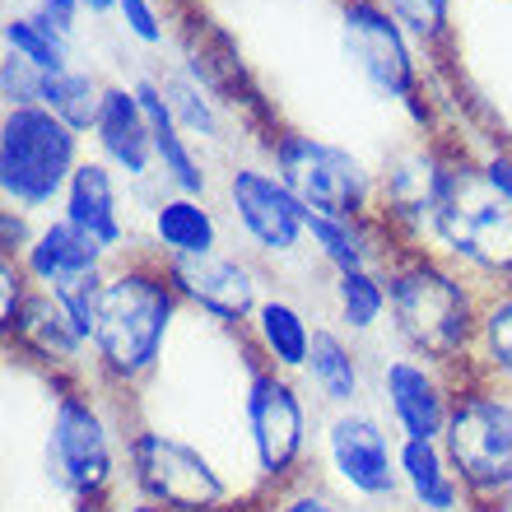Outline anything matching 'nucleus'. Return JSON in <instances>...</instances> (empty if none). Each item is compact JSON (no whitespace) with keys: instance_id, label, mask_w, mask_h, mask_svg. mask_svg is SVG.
Here are the masks:
<instances>
[{"instance_id":"nucleus-1","label":"nucleus","mask_w":512,"mask_h":512,"mask_svg":"<svg viewBox=\"0 0 512 512\" xmlns=\"http://www.w3.org/2000/svg\"><path fill=\"white\" fill-rule=\"evenodd\" d=\"M387 326L401 354H415L443 373H466L480 331L485 289L429 247H396L387 266Z\"/></svg>"},{"instance_id":"nucleus-2","label":"nucleus","mask_w":512,"mask_h":512,"mask_svg":"<svg viewBox=\"0 0 512 512\" xmlns=\"http://www.w3.org/2000/svg\"><path fill=\"white\" fill-rule=\"evenodd\" d=\"M182 312L163 256L126 252L108 266L94 317V382L112 396H135L154 378Z\"/></svg>"},{"instance_id":"nucleus-3","label":"nucleus","mask_w":512,"mask_h":512,"mask_svg":"<svg viewBox=\"0 0 512 512\" xmlns=\"http://www.w3.org/2000/svg\"><path fill=\"white\" fill-rule=\"evenodd\" d=\"M52 410L42 429L47 485L75 512H108L126 480V415L112 410V391L94 378H47Z\"/></svg>"},{"instance_id":"nucleus-4","label":"nucleus","mask_w":512,"mask_h":512,"mask_svg":"<svg viewBox=\"0 0 512 512\" xmlns=\"http://www.w3.org/2000/svg\"><path fill=\"white\" fill-rule=\"evenodd\" d=\"M419 247L447 256L475 284H485V294L512 284V205L466 154L438 149V191Z\"/></svg>"},{"instance_id":"nucleus-5","label":"nucleus","mask_w":512,"mask_h":512,"mask_svg":"<svg viewBox=\"0 0 512 512\" xmlns=\"http://www.w3.org/2000/svg\"><path fill=\"white\" fill-rule=\"evenodd\" d=\"M438 443L457 466L471 512H508L512 503V391L475 373L457 378L452 415Z\"/></svg>"},{"instance_id":"nucleus-6","label":"nucleus","mask_w":512,"mask_h":512,"mask_svg":"<svg viewBox=\"0 0 512 512\" xmlns=\"http://www.w3.org/2000/svg\"><path fill=\"white\" fill-rule=\"evenodd\" d=\"M126 489L173 512H243L233 480L205 447L145 419L126 424Z\"/></svg>"},{"instance_id":"nucleus-7","label":"nucleus","mask_w":512,"mask_h":512,"mask_svg":"<svg viewBox=\"0 0 512 512\" xmlns=\"http://www.w3.org/2000/svg\"><path fill=\"white\" fill-rule=\"evenodd\" d=\"M80 163V135L42 103L5 108L0 117V201L5 205L33 219L47 215L52 205L61 210Z\"/></svg>"},{"instance_id":"nucleus-8","label":"nucleus","mask_w":512,"mask_h":512,"mask_svg":"<svg viewBox=\"0 0 512 512\" xmlns=\"http://www.w3.org/2000/svg\"><path fill=\"white\" fill-rule=\"evenodd\" d=\"M243 429L252 447V471L261 494L294 485L298 475H308L312 452V415L303 401V387L289 373H275L270 364L256 359L247 345V378H243Z\"/></svg>"},{"instance_id":"nucleus-9","label":"nucleus","mask_w":512,"mask_h":512,"mask_svg":"<svg viewBox=\"0 0 512 512\" xmlns=\"http://www.w3.org/2000/svg\"><path fill=\"white\" fill-rule=\"evenodd\" d=\"M270 173L308 205L312 215L368 219L378 215V177L350 149L317 140L308 131H275L266 140Z\"/></svg>"},{"instance_id":"nucleus-10","label":"nucleus","mask_w":512,"mask_h":512,"mask_svg":"<svg viewBox=\"0 0 512 512\" xmlns=\"http://www.w3.org/2000/svg\"><path fill=\"white\" fill-rule=\"evenodd\" d=\"M322 466L340 494L368 508H391L401 499V438L373 410H331L322 419ZM396 512V508H391Z\"/></svg>"},{"instance_id":"nucleus-11","label":"nucleus","mask_w":512,"mask_h":512,"mask_svg":"<svg viewBox=\"0 0 512 512\" xmlns=\"http://www.w3.org/2000/svg\"><path fill=\"white\" fill-rule=\"evenodd\" d=\"M340 42L354 70L378 89L382 98L415 103L419 98V61L410 47V33L396 24V14L382 0H340Z\"/></svg>"},{"instance_id":"nucleus-12","label":"nucleus","mask_w":512,"mask_h":512,"mask_svg":"<svg viewBox=\"0 0 512 512\" xmlns=\"http://www.w3.org/2000/svg\"><path fill=\"white\" fill-rule=\"evenodd\" d=\"M224 201H229L233 229L243 233V243L256 256L284 261V256H298V247L308 243V205L270 168L238 163L224 182Z\"/></svg>"},{"instance_id":"nucleus-13","label":"nucleus","mask_w":512,"mask_h":512,"mask_svg":"<svg viewBox=\"0 0 512 512\" xmlns=\"http://www.w3.org/2000/svg\"><path fill=\"white\" fill-rule=\"evenodd\" d=\"M168 280H173L182 308L201 312L205 322L224 326V331H247L252 312L261 308V270L252 256L238 252H205V256H182V261H163Z\"/></svg>"},{"instance_id":"nucleus-14","label":"nucleus","mask_w":512,"mask_h":512,"mask_svg":"<svg viewBox=\"0 0 512 512\" xmlns=\"http://www.w3.org/2000/svg\"><path fill=\"white\" fill-rule=\"evenodd\" d=\"M382 419H387L396 438H419V443H438L452 415V396H457V373L424 364L415 354H387L373 373Z\"/></svg>"},{"instance_id":"nucleus-15","label":"nucleus","mask_w":512,"mask_h":512,"mask_svg":"<svg viewBox=\"0 0 512 512\" xmlns=\"http://www.w3.org/2000/svg\"><path fill=\"white\" fill-rule=\"evenodd\" d=\"M5 345L10 354H19L24 364H38L47 378H84V354L89 350V336L80 331V322L70 317V308L47 289H33L28 308L19 312L14 331H5Z\"/></svg>"},{"instance_id":"nucleus-16","label":"nucleus","mask_w":512,"mask_h":512,"mask_svg":"<svg viewBox=\"0 0 512 512\" xmlns=\"http://www.w3.org/2000/svg\"><path fill=\"white\" fill-rule=\"evenodd\" d=\"M117 168L103 159H84L75 168L66 187V201H61V219H70L84 238H94L103 252L117 261V256L135 252L131 247V229L122 219V187H117Z\"/></svg>"},{"instance_id":"nucleus-17","label":"nucleus","mask_w":512,"mask_h":512,"mask_svg":"<svg viewBox=\"0 0 512 512\" xmlns=\"http://www.w3.org/2000/svg\"><path fill=\"white\" fill-rule=\"evenodd\" d=\"M19 266L28 270V280L47 289V294H66L75 284L94 280L103 270L112 266V256L94 243V238H84L70 219H42L38 224V238L28 243V252L19 256Z\"/></svg>"},{"instance_id":"nucleus-18","label":"nucleus","mask_w":512,"mask_h":512,"mask_svg":"<svg viewBox=\"0 0 512 512\" xmlns=\"http://www.w3.org/2000/svg\"><path fill=\"white\" fill-rule=\"evenodd\" d=\"M94 145L103 154V163H112L122 177L140 182L154 168V135H149V117L140 108L131 84H108L103 94V112H98L94 126Z\"/></svg>"},{"instance_id":"nucleus-19","label":"nucleus","mask_w":512,"mask_h":512,"mask_svg":"<svg viewBox=\"0 0 512 512\" xmlns=\"http://www.w3.org/2000/svg\"><path fill=\"white\" fill-rule=\"evenodd\" d=\"M303 382H308L312 396H317L326 410H359L368 396L364 350H359L354 336H345L340 326L317 322L312 359H308V368H303Z\"/></svg>"},{"instance_id":"nucleus-20","label":"nucleus","mask_w":512,"mask_h":512,"mask_svg":"<svg viewBox=\"0 0 512 512\" xmlns=\"http://www.w3.org/2000/svg\"><path fill=\"white\" fill-rule=\"evenodd\" d=\"M312 336H317V322L284 294H266L247 322V345L256 350V359L289 378H303L312 359Z\"/></svg>"},{"instance_id":"nucleus-21","label":"nucleus","mask_w":512,"mask_h":512,"mask_svg":"<svg viewBox=\"0 0 512 512\" xmlns=\"http://www.w3.org/2000/svg\"><path fill=\"white\" fill-rule=\"evenodd\" d=\"M135 98H140V108L149 117V135H154V159H159L163 177H168V187L182 191V196H205L210 191V173H205L201 154L191 149V135L177 126L173 108H168V98H163V84L154 75H140L131 80Z\"/></svg>"},{"instance_id":"nucleus-22","label":"nucleus","mask_w":512,"mask_h":512,"mask_svg":"<svg viewBox=\"0 0 512 512\" xmlns=\"http://www.w3.org/2000/svg\"><path fill=\"white\" fill-rule=\"evenodd\" d=\"M219 215L210 210L205 196H182L168 191L149 210V252L163 261H182V256L219 252Z\"/></svg>"},{"instance_id":"nucleus-23","label":"nucleus","mask_w":512,"mask_h":512,"mask_svg":"<svg viewBox=\"0 0 512 512\" xmlns=\"http://www.w3.org/2000/svg\"><path fill=\"white\" fill-rule=\"evenodd\" d=\"M401 494L429 512H471L466 485L457 480V466L443 443L401 438Z\"/></svg>"},{"instance_id":"nucleus-24","label":"nucleus","mask_w":512,"mask_h":512,"mask_svg":"<svg viewBox=\"0 0 512 512\" xmlns=\"http://www.w3.org/2000/svg\"><path fill=\"white\" fill-rule=\"evenodd\" d=\"M475 378L499 382L512 391V284L489 289L485 308H480V331H475V350H471V368Z\"/></svg>"},{"instance_id":"nucleus-25","label":"nucleus","mask_w":512,"mask_h":512,"mask_svg":"<svg viewBox=\"0 0 512 512\" xmlns=\"http://www.w3.org/2000/svg\"><path fill=\"white\" fill-rule=\"evenodd\" d=\"M331 308H336V326L345 336H373L387 322V280L382 270H340L331 275Z\"/></svg>"},{"instance_id":"nucleus-26","label":"nucleus","mask_w":512,"mask_h":512,"mask_svg":"<svg viewBox=\"0 0 512 512\" xmlns=\"http://www.w3.org/2000/svg\"><path fill=\"white\" fill-rule=\"evenodd\" d=\"M103 94H108V84L98 80V75L70 66V70H56V75H42L38 103L52 117H61L75 135H94L98 112H103Z\"/></svg>"},{"instance_id":"nucleus-27","label":"nucleus","mask_w":512,"mask_h":512,"mask_svg":"<svg viewBox=\"0 0 512 512\" xmlns=\"http://www.w3.org/2000/svg\"><path fill=\"white\" fill-rule=\"evenodd\" d=\"M0 42H5V52L28 61L33 70L42 75H56V70H70V38L52 19H42L38 10L33 14H10L5 24H0Z\"/></svg>"},{"instance_id":"nucleus-28","label":"nucleus","mask_w":512,"mask_h":512,"mask_svg":"<svg viewBox=\"0 0 512 512\" xmlns=\"http://www.w3.org/2000/svg\"><path fill=\"white\" fill-rule=\"evenodd\" d=\"M163 84V98H168V108H173L177 126L187 135H205V140H215L219 135V98H210V89L196 80H187V75H168Z\"/></svg>"},{"instance_id":"nucleus-29","label":"nucleus","mask_w":512,"mask_h":512,"mask_svg":"<svg viewBox=\"0 0 512 512\" xmlns=\"http://www.w3.org/2000/svg\"><path fill=\"white\" fill-rule=\"evenodd\" d=\"M396 24L410 33V42H424V47H438L452 33V0H382Z\"/></svg>"},{"instance_id":"nucleus-30","label":"nucleus","mask_w":512,"mask_h":512,"mask_svg":"<svg viewBox=\"0 0 512 512\" xmlns=\"http://www.w3.org/2000/svg\"><path fill=\"white\" fill-rule=\"evenodd\" d=\"M261 512H350V503L340 499V494H331L322 480L298 475L294 485L275 489V494L261 503Z\"/></svg>"},{"instance_id":"nucleus-31","label":"nucleus","mask_w":512,"mask_h":512,"mask_svg":"<svg viewBox=\"0 0 512 512\" xmlns=\"http://www.w3.org/2000/svg\"><path fill=\"white\" fill-rule=\"evenodd\" d=\"M38 284L28 280V270L14 261V256H0V331H14L19 322V312L28 308V298H33Z\"/></svg>"},{"instance_id":"nucleus-32","label":"nucleus","mask_w":512,"mask_h":512,"mask_svg":"<svg viewBox=\"0 0 512 512\" xmlns=\"http://www.w3.org/2000/svg\"><path fill=\"white\" fill-rule=\"evenodd\" d=\"M42 94V70H33L28 61L5 52L0 61V98H5V108H33Z\"/></svg>"},{"instance_id":"nucleus-33","label":"nucleus","mask_w":512,"mask_h":512,"mask_svg":"<svg viewBox=\"0 0 512 512\" xmlns=\"http://www.w3.org/2000/svg\"><path fill=\"white\" fill-rule=\"evenodd\" d=\"M117 14H122L126 33L135 42H145V47H163L168 38V28H163V14L154 0H117Z\"/></svg>"},{"instance_id":"nucleus-34","label":"nucleus","mask_w":512,"mask_h":512,"mask_svg":"<svg viewBox=\"0 0 512 512\" xmlns=\"http://www.w3.org/2000/svg\"><path fill=\"white\" fill-rule=\"evenodd\" d=\"M38 238V224H33V215H24V210H14V205H5L0 210V256H19L28 252V243Z\"/></svg>"},{"instance_id":"nucleus-35","label":"nucleus","mask_w":512,"mask_h":512,"mask_svg":"<svg viewBox=\"0 0 512 512\" xmlns=\"http://www.w3.org/2000/svg\"><path fill=\"white\" fill-rule=\"evenodd\" d=\"M480 173H485L489 187H494L503 201L512 205V154H508V149H489L485 159H480Z\"/></svg>"},{"instance_id":"nucleus-36","label":"nucleus","mask_w":512,"mask_h":512,"mask_svg":"<svg viewBox=\"0 0 512 512\" xmlns=\"http://www.w3.org/2000/svg\"><path fill=\"white\" fill-rule=\"evenodd\" d=\"M38 14L42 19H52L66 38H75V19H80V0H38Z\"/></svg>"},{"instance_id":"nucleus-37","label":"nucleus","mask_w":512,"mask_h":512,"mask_svg":"<svg viewBox=\"0 0 512 512\" xmlns=\"http://www.w3.org/2000/svg\"><path fill=\"white\" fill-rule=\"evenodd\" d=\"M108 512H173V508H163V503L145 499V494H117V503Z\"/></svg>"},{"instance_id":"nucleus-38","label":"nucleus","mask_w":512,"mask_h":512,"mask_svg":"<svg viewBox=\"0 0 512 512\" xmlns=\"http://www.w3.org/2000/svg\"><path fill=\"white\" fill-rule=\"evenodd\" d=\"M80 10L89 19H108V14H117V0H80Z\"/></svg>"},{"instance_id":"nucleus-39","label":"nucleus","mask_w":512,"mask_h":512,"mask_svg":"<svg viewBox=\"0 0 512 512\" xmlns=\"http://www.w3.org/2000/svg\"><path fill=\"white\" fill-rule=\"evenodd\" d=\"M396 512H429V508H415V503H405V508H396Z\"/></svg>"}]
</instances>
